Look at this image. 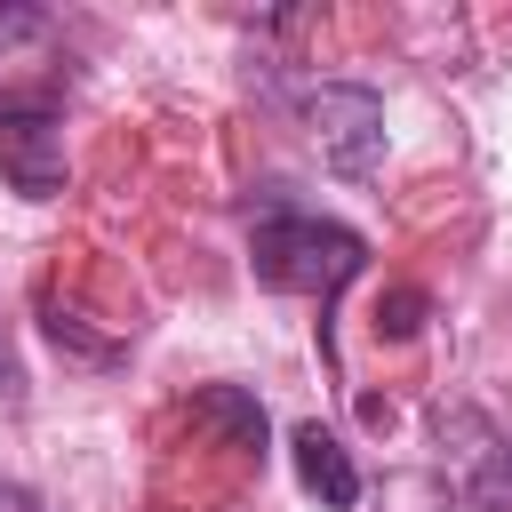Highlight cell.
<instances>
[{"label":"cell","mask_w":512,"mask_h":512,"mask_svg":"<svg viewBox=\"0 0 512 512\" xmlns=\"http://www.w3.org/2000/svg\"><path fill=\"white\" fill-rule=\"evenodd\" d=\"M248 264H256L264 288L328 304L368 272V240L352 224H328V216H304V208H264L256 240H248Z\"/></svg>","instance_id":"1"},{"label":"cell","mask_w":512,"mask_h":512,"mask_svg":"<svg viewBox=\"0 0 512 512\" xmlns=\"http://www.w3.org/2000/svg\"><path fill=\"white\" fill-rule=\"evenodd\" d=\"M304 120H312V144L336 176H376L384 160V96L360 88V80H312L304 88Z\"/></svg>","instance_id":"2"},{"label":"cell","mask_w":512,"mask_h":512,"mask_svg":"<svg viewBox=\"0 0 512 512\" xmlns=\"http://www.w3.org/2000/svg\"><path fill=\"white\" fill-rule=\"evenodd\" d=\"M440 480L472 504V512H496V504H512V448H504V432L480 416V408H440Z\"/></svg>","instance_id":"3"},{"label":"cell","mask_w":512,"mask_h":512,"mask_svg":"<svg viewBox=\"0 0 512 512\" xmlns=\"http://www.w3.org/2000/svg\"><path fill=\"white\" fill-rule=\"evenodd\" d=\"M0 176L24 200H56L64 192V120H56V104L0 112Z\"/></svg>","instance_id":"4"},{"label":"cell","mask_w":512,"mask_h":512,"mask_svg":"<svg viewBox=\"0 0 512 512\" xmlns=\"http://www.w3.org/2000/svg\"><path fill=\"white\" fill-rule=\"evenodd\" d=\"M288 448H296V480H304L328 512H352V504H360V464L344 456V440H336L328 424H296Z\"/></svg>","instance_id":"5"},{"label":"cell","mask_w":512,"mask_h":512,"mask_svg":"<svg viewBox=\"0 0 512 512\" xmlns=\"http://www.w3.org/2000/svg\"><path fill=\"white\" fill-rule=\"evenodd\" d=\"M192 424H208V432H224L232 448L264 456V408H256V392H240V384H208V392H192Z\"/></svg>","instance_id":"6"},{"label":"cell","mask_w":512,"mask_h":512,"mask_svg":"<svg viewBox=\"0 0 512 512\" xmlns=\"http://www.w3.org/2000/svg\"><path fill=\"white\" fill-rule=\"evenodd\" d=\"M0 400H24V360L8 344V328H0Z\"/></svg>","instance_id":"7"},{"label":"cell","mask_w":512,"mask_h":512,"mask_svg":"<svg viewBox=\"0 0 512 512\" xmlns=\"http://www.w3.org/2000/svg\"><path fill=\"white\" fill-rule=\"evenodd\" d=\"M384 312H392V320H384V328H392V336H416V312H424V296H392V304H384Z\"/></svg>","instance_id":"8"},{"label":"cell","mask_w":512,"mask_h":512,"mask_svg":"<svg viewBox=\"0 0 512 512\" xmlns=\"http://www.w3.org/2000/svg\"><path fill=\"white\" fill-rule=\"evenodd\" d=\"M0 512H40V496H32V488H16V480H0Z\"/></svg>","instance_id":"9"}]
</instances>
